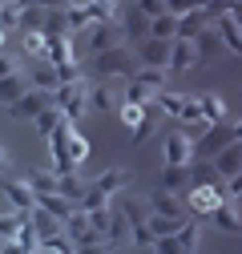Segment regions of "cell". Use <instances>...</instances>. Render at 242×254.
I'll return each mask as SVG.
<instances>
[{
    "label": "cell",
    "instance_id": "6da1fadb",
    "mask_svg": "<svg viewBox=\"0 0 242 254\" xmlns=\"http://www.w3.org/2000/svg\"><path fill=\"white\" fill-rule=\"evenodd\" d=\"M137 69H141V61H137V53L129 45H113V49H105V53L93 57V77L97 81H117V77L129 81Z\"/></svg>",
    "mask_w": 242,
    "mask_h": 254
},
{
    "label": "cell",
    "instance_id": "7a4b0ae2",
    "mask_svg": "<svg viewBox=\"0 0 242 254\" xmlns=\"http://www.w3.org/2000/svg\"><path fill=\"white\" fill-rule=\"evenodd\" d=\"M166 69H137L129 77V89H125V101H137V105H158V97L166 93Z\"/></svg>",
    "mask_w": 242,
    "mask_h": 254
},
{
    "label": "cell",
    "instance_id": "3957f363",
    "mask_svg": "<svg viewBox=\"0 0 242 254\" xmlns=\"http://www.w3.org/2000/svg\"><path fill=\"white\" fill-rule=\"evenodd\" d=\"M89 89H93V85H89V77L65 81V85L53 93V105H60V109H65V117L77 125V121H85V113H89V109H93V105H89Z\"/></svg>",
    "mask_w": 242,
    "mask_h": 254
},
{
    "label": "cell",
    "instance_id": "277c9868",
    "mask_svg": "<svg viewBox=\"0 0 242 254\" xmlns=\"http://www.w3.org/2000/svg\"><path fill=\"white\" fill-rule=\"evenodd\" d=\"M186 202H190V210H194L198 218H210V214L226 202V186H222V182H194V186L186 190Z\"/></svg>",
    "mask_w": 242,
    "mask_h": 254
},
{
    "label": "cell",
    "instance_id": "5b68a950",
    "mask_svg": "<svg viewBox=\"0 0 242 254\" xmlns=\"http://www.w3.org/2000/svg\"><path fill=\"white\" fill-rule=\"evenodd\" d=\"M0 194H4V202L12 206V210H20V214H33L37 210V190L28 186L24 178H0Z\"/></svg>",
    "mask_w": 242,
    "mask_h": 254
},
{
    "label": "cell",
    "instance_id": "8992f818",
    "mask_svg": "<svg viewBox=\"0 0 242 254\" xmlns=\"http://www.w3.org/2000/svg\"><path fill=\"white\" fill-rule=\"evenodd\" d=\"M194 145L198 141L190 137V129H170L166 133V166H194V157H198Z\"/></svg>",
    "mask_w": 242,
    "mask_h": 254
},
{
    "label": "cell",
    "instance_id": "52a82bcc",
    "mask_svg": "<svg viewBox=\"0 0 242 254\" xmlns=\"http://www.w3.org/2000/svg\"><path fill=\"white\" fill-rule=\"evenodd\" d=\"M49 105H53V93H45V89H28L16 105H8V117H16V121H37Z\"/></svg>",
    "mask_w": 242,
    "mask_h": 254
},
{
    "label": "cell",
    "instance_id": "ba28073f",
    "mask_svg": "<svg viewBox=\"0 0 242 254\" xmlns=\"http://www.w3.org/2000/svg\"><path fill=\"white\" fill-rule=\"evenodd\" d=\"M210 162H214V170H218V178L222 182H230L234 174H242V141L234 137V141H226L214 157H210Z\"/></svg>",
    "mask_w": 242,
    "mask_h": 254
},
{
    "label": "cell",
    "instance_id": "9c48e42d",
    "mask_svg": "<svg viewBox=\"0 0 242 254\" xmlns=\"http://www.w3.org/2000/svg\"><path fill=\"white\" fill-rule=\"evenodd\" d=\"M85 33H89V53H93V57L105 53V49H113V45H121V37H125L117 20H101L93 28H85Z\"/></svg>",
    "mask_w": 242,
    "mask_h": 254
},
{
    "label": "cell",
    "instance_id": "30bf717a",
    "mask_svg": "<svg viewBox=\"0 0 242 254\" xmlns=\"http://www.w3.org/2000/svg\"><path fill=\"white\" fill-rule=\"evenodd\" d=\"M170 45L174 41H158V37H149L137 45V61L145 69H170Z\"/></svg>",
    "mask_w": 242,
    "mask_h": 254
},
{
    "label": "cell",
    "instance_id": "8fae6325",
    "mask_svg": "<svg viewBox=\"0 0 242 254\" xmlns=\"http://www.w3.org/2000/svg\"><path fill=\"white\" fill-rule=\"evenodd\" d=\"M198 61H202V53H198V45H194V41L178 37V41L170 45V69H178V73H190V69H198Z\"/></svg>",
    "mask_w": 242,
    "mask_h": 254
},
{
    "label": "cell",
    "instance_id": "7c38bea8",
    "mask_svg": "<svg viewBox=\"0 0 242 254\" xmlns=\"http://www.w3.org/2000/svg\"><path fill=\"white\" fill-rule=\"evenodd\" d=\"M117 24H121V33H125L129 41H137V45H141V41H149V16H145L137 4H129L125 12H121V20H117Z\"/></svg>",
    "mask_w": 242,
    "mask_h": 254
},
{
    "label": "cell",
    "instance_id": "4fadbf2b",
    "mask_svg": "<svg viewBox=\"0 0 242 254\" xmlns=\"http://www.w3.org/2000/svg\"><path fill=\"white\" fill-rule=\"evenodd\" d=\"M226 141H234V129H226V121H218V125H210V129L198 137V145H194V149H198V157H214Z\"/></svg>",
    "mask_w": 242,
    "mask_h": 254
},
{
    "label": "cell",
    "instance_id": "5bb4252c",
    "mask_svg": "<svg viewBox=\"0 0 242 254\" xmlns=\"http://www.w3.org/2000/svg\"><path fill=\"white\" fill-rule=\"evenodd\" d=\"M158 186L170 190V194H186V190L194 186V170H190V166H162Z\"/></svg>",
    "mask_w": 242,
    "mask_h": 254
},
{
    "label": "cell",
    "instance_id": "9a60e30c",
    "mask_svg": "<svg viewBox=\"0 0 242 254\" xmlns=\"http://www.w3.org/2000/svg\"><path fill=\"white\" fill-rule=\"evenodd\" d=\"M28 85L33 89H45V93H57L60 89V73L53 61H33V69H28Z\"/></svg>",
    "mask_w": 242,
    "mask_h": 254
},
{
    "label": "cell",
    "instance_id": "2e32d148",
    "mask_svg": "<svg viewBox=\"0 0 242 254\" xmlns=\"http://www.w3.org/2000/svg\"><path fill=\"white\" fill-rule=\"evenodd\" d=\"M210 24H214L210 8H194V12H186V16H178V37H186V41H198V33H206Z\"/></svg>",
    "mask_w": 242,
    "mask_h": 254
},
{
    "label": "cell",
    "instance_id": "e0dca14e",
    "mask_svg": "<svg viewBox=\"0 0 242 254\" xmlns=\"http://www.w3.org/2000/svg\"><path fill=\"white\" fill-rule=\"evenodd\" d=\"M214 28H218V37H222V45L234 53V57H242V24L230 16V12H222V16H214Z\"/></svg>",
    "mask_w": 242,
    "mask_h": 254
},
{
    "label": "cell",
    "instance_id": "ac0fdd59",
    "mask_svg": "<svg viewBox=\"0 0 242 254\" xmlns=\"http://www.w3.org/2000/svg\"><path fill=\"white\" fill-rule=\"evenodd\" d=\"M113 206H117L121 214L129 218V226H145V222H149V206H145L141 198H133V194H125V190H121V194L113 198Z\"/></svg>",
    "mask_w": 242,
    "mask_h": 254
},
{
    "label": "cell",
    "instance_id": "d6986e66",
    "mask_svg": "<svg viewBox=\"0 0 242 254\" xmlns=\"http://www.w3.org/2000/svg\"><path fill=\"white\" fill-rule=\"evenodd\" d=\"M24 182L37 190V198L41 194H57V186H60V174L57 170H45V166H28L24 170Z\"/></svg>",
    "mask_w": 242,
    "mask_h": 254
},
{
    "label": "cell",
    "instance_id": "ffe728a7",
    "mask_svg": "<svg viewBox=\"0 0 242 254\" xmlns=\"http://www.w3.org/2000/svg\"><path fill=\"white\" fill-rule=\"evenodd\" d=\"M210 226H218V230H226V234H242V218H238V202H222L214 214H210Z\"/></svg>",
    "mask_w": 242,
    "mask_h": 254
},
{
    "label": "cell",
    "instance_id": "44dd1931",
    "mask_svg": "<svg viewBox=\"0 0 242 254\" xmlns=\"http://www.w3.org/2000/svg\"><path fill=\"white\" fill-rule=\"evenodd\" d=\"M93 186L101 190V194H109V198H117L121 190H129V170H121V166H113V170H105V174H97V178H93Z\"/></svg>",
    "mask_w": 242,
    "mask_h": 254
},
{
    "label": "cell",
    "instance_id": "7402d4cb",
    "mask_svg": "<svg viewBox=\"0 0 242 254\" xmlns=\"http://www.w3.org/2000/svg\"><path fill=\"white\" fill-rule=\"evenodd\" d=\"M198 105H202L206 125H218V121H226V97H222V93H214V89L198 93Z\"/></svg>",
    "mask_w": 242,
    "mask_h": 254
},
{
    "label": "cell",
    "instance_id": "603a6c76",
    "mask_svg": "<svg viewBox=\"0 0 242 254\" xmlns=\"http://www.w3.org/2000/svg\"><path fill=\"white\" fill-rule=\"evenodd\" d=\"M65 121H69V117H65V109H60V105H49V109L33 121V129H37V137H41V141H49V137H53Z\"/></svg>",
    "mask_w": 242,
    "mask_h": 254
},
{
    "label": "cell",
    "instance_id": "cb8c5ba5",
    "mask_svg": "<svg viewBox=\"0 0 242 254\" xmlns=\"http://www.w3.org/2000/svg\"><path fill=\"white\" fill-rule=\"evenodd\" d=\"M149 214H166V218H186L182 214V202H178V194H170V190H154L149 194Z\"/></svg>",
    "mask_w": 242,
    "mask_h": 254
},
{
    "label": "cell",
    "instance_id": "d4e9b609",
    "mask_svg": "<svg viewBox=\"0 0 242 254\" xmlns=\"http://www.w3.org/2000/svg\"><path fill=\"white\" fill-rule=\"evenodd\" d=\"M28 89H33V85H28V77H20V73L0 77V105H4V109H8V105H16Z\"/></svg>",
    "mask_w": 242,
    "mask_h": 254
},
{
    "label": "cell",
    "instance_id": "484cf974",
    "mask_svg": "<svg viewBox=\"0 0 242 254\" xmlns=\"http://www.w3.org/2000/svg\"><path fill=\"white\" fill-rule=\"evenodd\" d=\"M49 61L53 65H77L73 37H49Z\"/></svg>",
    "mask_w": 242,
    "mask_h": 254
},
{
    "label": "cell",
    "instance_id": "4316f807",
    "mask_svg": "<svg viewBox=\"0 0 242 254\" xmlns=\"http://www.w3.org/2000/svg\"><path fill=\"white\" fill-rule=\"evenodd\" d=\"M37 206H41L45 214H53V218H60V222H65V218H69V214L77 210V202H69L65 194H41V198H37Z\"/></svg>",
    "mask_w": 242,
    "mask_h": 254
},
{
    "label": "cell",
    "instance_id": "83f0119b",
    "mask_svg": "<svg viewBox=\"0 0 242 254\" xmlns=\"http://www.w3.org/2000/svg\"><path fill=\"white\" fill-rule=\"evenodd\" d=\"M45 37H73L69 4H65V8H49V16H45Z\"/></svg>",
    "mask_w": 242,
    "mask_h": 254
},
{
    "label": "cell",
    "instance_id": "f1b7e54d",
    "mask_svg": "<svg viewBox=\"0 0 242 254\" xmlns=\"http://www.w3.org/2000/svg\"><path fill=\"white\" fill-rule=\"evenodd\" d=\"M28 218H33V226H37L41 242H45V238H53V234H65V222H60V218H53V214H45L41 206H37L33 214H28Z\"/></svg>",
    "mask_w": 242,
    "mask_h": 254
},
{
    "label": "cell",
    "instance_id": "f546056e",
    "mask_svg": "<svg viewBox=\"0 0 242 254\" xmlns=\"http://www.w3.org/2000/svg\"><path fill=\"white\" fill-rule=\"evenodd\" d=\"M89 105H93L97 113H113V109H117V97H113L109 81H97L93 89H89Z\"/></svg>",
    "mask_w": 242,
    "mask_h": 254
},
{
    "label": "cell",
    "instance_id": "4dcf8cb0",
    "mask_svg": "<svg viewBox=\"0 0 242 254\" xmlns=\"http://www.w3.org/2000/svg\"><path fill=\"white\" fill-rule=\"evenodd\" d=\"M20 49L28 61H49V37L45 33H24L20 37Z\"/></svg>",
    "mask_w": 242,
    "mask_h": 254
},
{
    "label": "cell",
    "instance_id": "1f68e13d",
    "mask_svg": "<svg viewBox=\"0 0 242 254\" xmlns=\"http://www.w3.org/2000/svg\"><path fill=\"white\" fill-rule=\"evenodd\" d=\"M149 37H158V41H178V16L174 12H162L149 20Z\"/></svg>",
    "mask_w": 242,
    "mask_h": 254
},
{
    "label": "cell",
    "instance_id": "d6a6232c",
    "mask_svg": "<svg viewBox=\"0 0 242 254\" xmlns=\"http://www.w3.org/2000/svg\"><path fill=\"white\" fill-rule=\"evenodd\" d=\"M158 109H162V117L182 121V109H186V93H174V89H166L162 97H158Z\"/></svg>",
    "mask_w": 242,
    "mask_h": 254
},
{
    "label": "cell",
    "instance_id": "836d02e7",
    "mask_svg": "<svg viewBox=\"0 0 242 254\" xmlns=\"http://www.w3.org/2000/svg\"><path fill=\"white\" fill-rule=\"evenodd\" d=\"M149 230H154V238H170V234H178L182 226H186V218H166V214H149V222H145Z\"/></svg>",
    "mask_w": 242,
    "mask_h": 254
},
{
    "label": "cell",
    "instance_id": "e575fe53",
    "mask_svg": "<svg viewBox=\"0 0 242 254\" xmlns=\"http://www.w3.org/2000/svg\"><path fill=\"white\" fill-rule=\"evenodd\" d=\"M45 16H49V8L24 4L20 8V33H45Z\"/></svg>",
    "mask_w": 242,
    "mask_h": 254
},
{
    "label": "cell",
    "instance_id": "d590c367",
    "mask_svg": "<svg viewBox=\"0 0 242 254\" xmlns=\"http://www.w3.org/2000/svg\"><path fill=\"white\" fill-rule=\"evenodd\" d=\"M89 190V182L81 178V170L77 174H60V186H57V194H65L69 202H81V194Z\"/></svg>",
    "mask_w": 242,
    "mask_h": 254
},
{
    "label": "cell",
    "instance_id": "8d00e7d4",
    "mask_svg": "<svg viewBox=\"0 0 242 254\" xmlns=\"http://www.w3.org/2000/svg\"><path fill=\"white\" fill-rule=\"evenodd\" d=\"M20 8H24V0H4L0 4V28L4 33H20Z\"/></svg>",
    "mask_w": 242,
    "mask_h": 254
},
{
    "label": "cell",
    "instance_id": "74e56055",
    "mask_svg": "<svg viewBox=\"0 0 242 254\" xmlns=\"http://www.w3.org/2000/svg\"><path fill=\"white\" fill-rule=\"evenodd\" d=\"M69 157H73V166H77V170L89 162V141H85V133L77 129V125L69 129Z\"/></svg>",
    "mask_w": 242,
    "mask_h": 254
},
{
    "label": "cell",
    "instance_id": "f35d334b",
    "mask_svg": "<svg viewBox=\"0 0 242 254\" xmlns=\"http://www.w3.org/2000/svg\"><path fill=\"white\" fill-rule=\"evenodd\" d=\"M85 214H93V210H105V206H113V198L109 194H101V190L93 186V182H89V190H85V194H81V202H77Z\"/></svg>",
    "mask_w": 242,
    "mask_h": 254
},
{
    "label": "cell",
    "instance_id": "ab89813d",
    "mask_svg": "<svg viewBox=\"0 0 242 254\" xmlns=\"http://www.w3.org/2000/svg\"><path fill=\"white\" fill-rule=\"evenodd\" d=\"M28 222V214H20V210H12V214H0V238L4 242H12L16 234H20V226Z\"/></svg>",
    "mask_w": 242,
    "mask_h": 254
},
{
    "label": "cell",
    "instance_id": "60d3db41",
    "mask_svg": "<svg viewBox=\"0 0 242 254\" xmlns=\"http://www.w3.org/2000/svg\"><path fill=\"white\" fill-rule=\"evenodd\" d=\"M117 117L129 125V129H137V125L145 121V105H137V101H121L117 105Z\"/></svg>",
    "mask_w": 242,
    "mask_h": 254
},
{
    "label": "cell",
    "instance_id": "b9f144b4",
    "mask_svg": "<svg viewBox=\"0 0 242 254\" xmlns=\"http://www.w3.org/2000/svg\"><path fill=\"white\" fill-rule=\"evenodd\" d=\"M154 254H190L186 242H182V230L170 234V238H158V242H154Z\"/></svg>",
    "mask_w": 242,
    "mask_h": 254
},
{
    "label": "cell",
    "instance_id": "7bdbcfd3",
    "mask_svg": "<svg viewBox=\"0 0 242 254\" xmlns=\"http://www.w3.org/2000/svg\"><path fill=\"white\" fill-rule=\"evenodd\" d=\"M194 45H198V53L206 57V53H214V49L222 45V37H218V28H214V24H210V28H206V33H198V41H194Z\"/></svg>",
    "mask_w": 242,
    "mask_h": 254
},
{
    "label": "cell",
    "instance_id": "ee69618b",
    "mask_svg": "<svg viewBox=\"0 0 242 254\" xmlns=\"http://www.w3.org/2000/svg\"><path fill=\"white\" fill-rule=\"evenodd\" d=\"M182 242H186V250H190V254L198 250V242H202V226H198V222H190V218H186V226H182Z\"/></svg>",
    "mask_w": 242,
    "mask_h": 254
},
{
    "label": "cell",
    "instance_id": "f6af8a7d",
    "mask_svg": "<svg viewBox=\"0 0 242 254\" xmlns=\"http://www.w3.org/2000/svg\"><path fill=\"white\" fill-rule=\"evenodd\" d=\"M129 242H137L141 250H154V242H158V238H154V230H149V226H133Z\"/></svg>",
    "mask_w": 242,
    "mask_h": 254
},
{
    "label": "cell",
    "instance_id": "bcb514c9",
    "mask_svg": "<svg viewBox=\"0 0 242 254\" xmlns=\"http://www.w3.org/2000/svg\"><path fill=\"white\" fill-rule=\"evenodd\" d=\"M129 4H137V8H141V12L149 16V20H154V16H162V12H166V0H129Z\"/></svg>",
    "mask_w": 242,
    "mask_h": 254
},
{
    "label": "cell",
    "instance_id": "7dc6e473",
    "mask_svg": "<svg viewBox=\"0 0 242 254\" xmlns=\"http://www.w3.org/2000/svg\"><path fill=\"white\" fill-rule=\"evenodd\" d=\"M198 4L194 0H166V12H174V16H186V12H194Z\"/></svg>",
    "mask_w": 242,
    "mask_h": 254
},
{
    "label": "cell",
    "instance_id": "c3c4849f",
    "mask_svg": "<svg viewBox=\"0 0 242 254\" xmlns=\"http://www.w3.org/2000/svg\"><path fill=\"white\" fill-rule=\"evenodd\" d=\"M226 198H230V202H238V206H242V174H234V178H230V182H226Z\"/></svg>",
    "mask_w": 242,
    "mask_h": 254
},
{
    "label": "cell",
    "instance_id": "681fc988",
    "mask_svg": "<svg viewBox=\"0 0 242 254\" xmlns=\"http://www.w3.org/2000/svg\"><path fill=\"white\" fill-rule=\"evenodd\" d=\"M109 250H113L109 242H93V246H77L73 254H109Z\"/></svg>",
    "mask_w": 242,
    "mask_h": 254
},
{
    "label": "cell",
    "instance_id": "f907efd6",
    "mask_svg": "<svg viewBox=\"0 0 242 254\" xmlns=\"http://www.w3.org/2000/svg\"><path fill=\"white\" fill-rule=\"evenodd\" d=\"M12 73H20V69H16V61L0 53V77H12Z\"/></svg>",
    "mask_w": 242,
    "mask_h": 254
},
{
    "label": "cell",
    "instance_id": "816d5d0a",
    "mask_svg": "<svg viewBox=\"0 0 242 254\" xmlns=\"http://www.w3.org/2000/svg\"><path fill=\"white\" fill-rule=\"evenodd\" d=\"M24 4H37V8H65L69 0H24Z\"/></svg>",
    "mask_w": 242,
    "mask_h": 254
},
{
    "label": "cell",
    "instance_id": "f5cc1de1",
    "mask_svg": "<svg viewBox=\"0 0 242 254\" xmlns=\"http://www.w3.org/2000/svg\"><path fill=\"white\" fill-rule=\"evenodd\" d=\"M8 166H12V157H8V149H4V145H0V178L8 174Z\"/></svg>",
    "mask_w": 242,
    "mask_h": 254
},
{
    "label": "cell",
    "instance_id": "db71d44e",
    "mask_svg": "<svg viewBox=\"0 0 242 254\" xmlns=\"http://www.w3.org/2000/svg\"><path fill=\"white\" fill-rule=\"evenodd\" d=\"M4 254H28V250H24V246H20V242H16V238H12V242H8V246H4Z\"/></svg>",
    "mask_w": 242,
    "mask_h": 254
},
{
    "label": "cell",
    "instance_id": "11a10c76",
    "mask_svg": "<svg viewBox=\"0 0 242 254\" xmlns=\"http://www.w3.org/2000/svg\"><path fill=\"white\" fill-rule=\"evenodd\" d=\"M234 137H238V141H242V117H238V121H234Z\"/></svg>",
    "mask_w": 242,
    "mask_h": 254
},
{
    "label": "cell",
    "instance_id": "9f6ffc18",
    "mask_svg": "<svg viewBox=\"0 0 242 254\" xmlns=\"http://www.w3.org/2000/svg\"><path fill=\"white\" fill-rule=\"evenodd\" d=\"M230 16H234V20H238V24H242V8H234V12H230Z\"/></svg>",
    "mask_w": 242,
    "mask_h": 254
},
{
    "label": "cell",
    "instance_id": "6f0895ef",
    "mask_svg": "<svg viewBox=\"0 0 242 254\" xmlns=\"http://www.w3.org/2000/svg\"><path fill=\"white\" fill-rule=\"evenodd\" d=\"M4 37H8V33H4V28H0V49H4Z\"/></svg>",
    "mask_w": 242,
    "mask_h": 254
},
{
    "label": "cell",
    "instance_id": "680465c9",
    "mask_svg": "<svg viewBox=\"0 0 242 254\" xmlns=\"http://www.w3.org/2000/svg\"><path fill=\"white\" fill-rule=\"evenodd\" d=\"M69 4H73V0H69ZM77 4H85V0H77Z\"/></svg>",
    "mask_w": 242,
    "mask_h": 254
},
{
    "label": "cell",
    "instance_id": "91938a15",
    "mask_svg": "<svg viewBox=\"0 0 242 254\" xmlns=\"http://www.w3.org/2000/svg\"><path fill=\"white\" fill-rule=\"evenodd\" d=\"M0 4H4V0H0Z\"/></svg>",
    "mask_w": 242,
    "mask_h": 254
},
{
    "label": "cell",
    "instance_id": "94428289",
    "mask_svg": "<svg viewBox=\"0 0 242 254\" xmlns=\"http://www.w3.org/2000/svg\"><path fill=\"white\" fill-rule=\"evenodd\" d=\"M149 254H154V250H149Z\"/></svg>",
    "mask_w": 242,
    "mask_h": 254
}]
</instances>
